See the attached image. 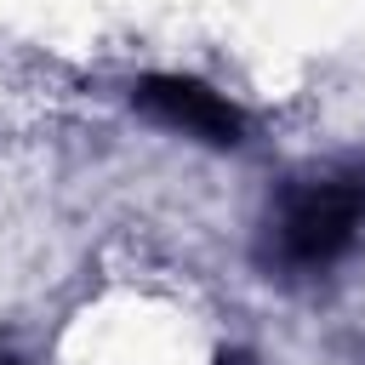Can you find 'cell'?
I'll use <instances>...</instances> for the list:
<instances>
[{
  "label": "cell",
  "mask_w": 365,
  "mask_h": 365,
  "mask_svg": "<svg viewBox=\"0 0 365 365\" xmlns=\"http://www.w3.org/2000/svg\"><path fill=\"white\" fill-rule=\"evenodd\" d=\"M131 103L154 125L182 131V137H200L211 148H240L245 143V114L222 91H211L205 80H194V74H148V80H137Z\"/></svg>",
  "instance_id": "7a4b0ae2"
},
{
  "label": "cell",
  "mask_w": 365,
  "mask_h": 365,
  "mask_svg": "<svg viewBox=\"0 0 365 365\" xmlns=\"http://www.w3.org/2000/svg\"><path fill=\"white\" fill-rule=\"evenodd\" d=\"M365 228V165H331L302 177L268 211V262L285 274L336 268Z\"/></svg>",
  "instance_id": "6da1fadb"
},
{
  "label": "cell",
  "mask_w": 365,
  "mask_h": 365,
  "mask_svg": "<svg viewBox=\"0 0 365 365\" xmlns=\"http://www.w3.org/2000/svg\"><path fill=\"white\" fill-rule=\"evenodd\" d=\"M0 365H17V359H11V354H6V348H0Z\"/></svg>",
  "instance_id": "3957f363"
}]
</instances>
